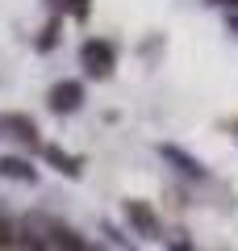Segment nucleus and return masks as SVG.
<instances>
[{
    "instance_id": "obj_1",
    "label": "nucleus",
    "mask_w": 238,
    "mask_h": 251,
    "mask_svg": "<svg viewBox=\"0 0 238 251\" xmlns=\"http://www.w3.org/2000/svg\"><path fill=\"white\" fill-rule=\"evenodd\" d=\"M79 59H84V67H88L92 75H109L113 63H117V54H113V46H109L105 38H88L84 50H79Z\"/></svg>"
},
{
    "instance_id": "obj_2",
    "label": "nucleus",
    "mask_w": 238,
    "mask_h": 251,
    "mask_svg": "<svg viewBox=\"0 0 238 251\" xmlns=\"http://www.w3.org/2000/svg\"><path fill=\"white\" fill-rule=\"evenodd\" d=\"M79 100H84V84L79 80H59L50 88V109L54 113H71V109H79Z\"/></svg>"
},
{
    "instance_id": "obj_3",
    "label": "nucleus",
    "mask_w": 238,
    "mask_h": 251,
    "mask_svg": "<svg viewBox=\"0 0 238 251\" xmlns=\"http://www.w3.org/2000/svg\"><path fill=\"white\" fill-rule=\"evenodd\" d=\"M125 218H130V226L138 234H159V218H155V209L150 205H142V201H125Z\"/></svg>"
},
{
    "instance_id": "obj_4",
    "label": "nucleus",
    "mask_w": 238,
    "mask_h": 251,
    "mask_svg": "<svg viewBox=\"0 0 238 251\" xmlns=\"http://www.w3.org/2000/svg\"><path fill=\"white\" fill-rule=\"evenodd\" d=\"M42 251H88V247H84V243H79L71 230H63V226H50V230H46Z\"/></svg>"
},
{
    "instance_id": "obj_5",
    "label": "nucleus",
    "mask_w": 238,
    "mask_h": 251,
    "mask_svg": "<svg viewBox=\"0 0 238 251\" xmlns=\"http://www.w3.org/2000/svg\"><path fill=\"white\" fill-rule=\"evenodd\" d=\"M0 176H9V180H34V168H29L25 159H17V155H4V159H0Z\"/></svg>"
},
{
    "instance_id": "obj_6",
    "label": "nucleus",
    "mask_w": 238,
    "mask_h": 251,
    "mask_svg": "<svg viewBox=\"0 0 238 251\" xmlns=\"http://www.w3.org/2000/svg\"><path fill=\"white\" fill-rule=\"evenodd\" d=\"M163 155H167L171 163H180V172H188V176H196V180L205 176V168H201V163L192 159V155H184V151H176V147H163Z\"/></svg>"
},
{
    "instance_id": "obj_7",
    "label": "nucleus",
    "mask_w": 238,
    "mask_h": 251,
    "mask_svg": "<svg viewBox=\"0 0 238 251\" xmlns=\"http://www.w3.org/2000/svg\"><path fill=\"white\" fill-rule=\"evenodd\" d=\"M4 126H9V130H17V134L25 138V143H38V130H34V122H29L25 113H13V117H4Z\"/></svg>"
},
{
    "instance_id": "obj_8",
    "label": "nucleus",
    "mask_w": 238,
    "mask_h": 251,
    "mask_svg": "<svg viewBox=\"0 0 238 251\" xmlns=\"http://www.w3.org/2000/svg\"><path fill=\"white\" fill-rule=\"evenodd\" d=\"M46 159H54V163H59L63 172H67V176H79V159H71V155H63L59 147H46Z\"/></svg>"
},
{
    "instance_id": "obj_9",
    "label": "nucleus",
    "mask_w": 238,
    "mask_h": 251,
    "mask_svg": "<svg viewBox=\"0 0 238 251\" xmlns=\"http://www.w3.org/2000/svg\"><path fill=\"white\" fill-rule=\"evenodd\" d=\"M67 13H71V17H88V13H92V0H67Z\"/></svg>"
},
{
    "instance_id": "obj_10",
    "label": "nucleus",
    "mask_w": 238,
    "mask_h": 251,
    "mask_svg": "<svg viewBox=\"0 0 238 251\" xmlns=\"http://www.w3.org/2000/svg\"><path fill=\"white\" fill-rule=\"evenodd\" d=\"M13 239H17V230H13V226H9V222H4V218H0V251L9 247V243H13Z\"/></svg>"
},
{
    "instance_id": "obj_11",
    "label": "nucleus",
    "mask_w": 238,
    "mask_h": 251,
    "mask_svg": "<svg viewBox=\"0 0 238 251\" xmlns=\"http://www.w3.org/2000/svg\"><path fill=\"white\" fill-rule=\"evenodd\" d=\"M54 42H59V25L50 21V25H46V34L38 38V46H54Z\"/></svg>"
},
{
    "instance_id": "obj_12",
    "label": "nucleus",
    "mask_w": 238,
    "mask_h": 251,
    "mask_svg": "<svg viewBox=\"0 0 238 251\" xmlns=\"http://www.w3.org/2000/svg\"><path fill=\"white\" fill-rule=\"evenodd\" d=\"M221 4H238V0H221Z\"/></svg>"
}]
</instances>
